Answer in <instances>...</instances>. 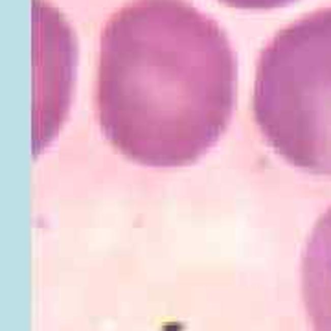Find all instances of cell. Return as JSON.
Masks as SVG:
<instances>
[{"label":"cell","mask_w":331,"mask_h":331,"mask_svg":"<svg viewBox=\"0 0 331 331\" xmlns=\"http://www.w3.org/2000/svg\"><path fill=\"white\" fill-rule=\"evenodd\" d=\"M254 118L291 166L331 177V8L302 15L265 44Z\"/></svg>","instance_id":"7a4b0ae2"},{"label":"cell","mask_w":331,"mask_h":331,"mask_svg":"<svg viewBox=\"0 0 331 331\" xmlns=\"http://www.w3.org/2000/svg\"><path fill=\"white\" fill-rule=\"evenodd\" d=\"M237 65L225 29L186 0H133L101 32L96 116L124 157L180 168L219 142Z\"/></svg>","instance_id":"6da1fadb"},{"label":"cell","mask_w":331,"mask_h":331,"mask_svg":"<svg viewBox=\"0 0 331 331\" xmlns=\"http://www.w3.org/2000/svg\"><path fill=\"white\" fill-rule=\"evenodd\" d=\"M302 298L313 331H331V206L318 217L304 249Z\"/></svg>","instance_id":"3957f363"}]
</instances>
